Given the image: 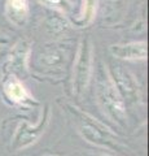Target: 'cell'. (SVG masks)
<instances>
[{"label":"cell","mask_w":149,"mask_h":156,"mask_svg":"<svg viewBox=\"0 0 149 156\" xmlns=\"http://www.w3.org/2000/svg\"><path fill=\"white\" fill-rule=\"evenodd\" d=\"M4 13L7 20L13 26L23 27L30 18V2L29 0H5Z\"/></svg>","instance_id":"10"},{"label":"cell","mask_w":149,"mask_h":156,"mask_svg":"<svg viewBox=\"0 0 149 156\" xmlns=\"http://www.w3.org/2000/svg\"><path fill=\"white\" fill-rule=\"evenodd\" d=\"M11 44H12L11 38H9L4 31L0 30V48H2V47H7V46H11Z\"/></svg>","instance_id":"14"},{"label":"cell","mask_w":149,"mask_h":156,"mask_svg":"<svg viewBox=\"0 0 149 156\" xmlns=\"http://www.w3.org/2000/svg\"><path fill=\"white\" fill-rule=\"evenodd\" d=\"M82 156H118V155H114L110 152H88V154H84Z\"/></svg>","instance_id":"15"},{"label":"cell","mask_w":149,"mask_h":156,"mask_svg":"<svg viewBox=\"0 0 149 156\" xmlns=\"http://www.w3.org/2000/svg\"><path fill=\"white\" fill-rule=\"evenodd\" d=\"M99 8V0H82L75 17L70 18V23L75 27H87L95 21Z\"/></svg>","instance_id":"11"},{"label":"cell","mask_w":149,"mask_h":156,"mask_svg":"<svg viewBox=\"0 0 149 156\" xmlns=\"http://www.w3.org/2000/svg\"><path fill=\"white\" fill-rule=\"evenodd\" d=\"M42 7L49 9L51 12L60 13L69 17L73 12V0H36Z\"/></svg>","instance_id":"13"},{"label":"cell","mask_w":149,"mask_h":156,"mask_svg":"<svg viewBox=\"0 0 149 156\" xmlns=\"http://www.w3.org/2000/svg\"><path fill=\"white\" fill-rule=\"evenodd\" d=\"M95 78V96L100 111L115 128L126 129L128 125L127 107L118 94L104 62H100L97 65Z\"/></svg>","instance_id":"2"},{"label":"cell","mask_w":149,"mask_h":156,"mask_svg":"<svg viewBox=\"0 0 149 156\" xmlns=\"http://www.w3.org/2000/svg\"><path fill=\"white\" fill-rule=\"evenodd\" d=\"M2 92L4 100L11 105L22 108H34L39 105V101L32 96L23 81L13 74H2Z\"/></svg>","instance_id":"8"},{"label":"cell","mask_w":149,"mask_h":156,"mask_svg":"<svg viewBox=\"0 0 149 156\" xmlns=\"http://www.w3.org/2000/svg\"><path fill=\"white\" fill-rule=\"evenodd\" d=\"M59 104L65 116L68 117L71 126L83 140L97 148L118 156L131 155V148L108 125L95 119L92 115L87 113L69 100H64V103L60 101Z\"/></svg>","instance_id":"1"},{"label":"cell","mask_w":149,"mask_h":156,"mask_svg":"<svg viewBox=\"0 0 149 156\" xmlns=\"http://www.w3.org/2000/svg\"><path fill=\"white\" fill-rule=\"evenodd\" d=\"M109 53L115 60L121 61H144L148 57L147 41H134L109 46Z\"/></svg>","instance_id":"9"},{"label":"cell","mask_w":149,"mask_h":156,"mask_svg":"<svg viewBox=\"0 0 149 156\" xmlns=\"http://www.w3.org/2000/svg\"><path fill=\"white\" fill-rule=\"evenodd\" d=\"M0 57H2V53H0Z\"/></svg>","instance_id":"17"},{"label":"cell","mask_w":149,"mask_h":156,"mask_svg":"<svg viewBox=\"0 0 149 156\" xmlns=\"http://www.w3.org/2000/svg\"><path fill=\"white\" fill-rule=\"evenodd\" d=\"M95 64L93 42L90 35L82 37L75 47L73 62L70 66V90L71 95L80 99L87 91L92 80Z\"/></svg>","instance_id":"4"},{"label":"cell","mask_w":149,"mask_h":156,"mask_svg":"<svg viewBox=\"0 0 149 156\" xmlns=\"http://www.w3.org/2000/svg\"><path fill=\"white\" fill-rule=\"evenodd\" d=\"M113 83L126 107H139L143 103V91L136 76L122 64L112 62L107 66Z\"/></svg>","instance_id":"6"},{"label":"cell","mask_w":149,"mask_h":156,"mask_svg":"<svg viewBox=\"0 0 149 156\" xmlns=\"http://www.w3.org/2000/svg\"><path fill=\"white\" fill-rule=\"evenodd\" d=\"M51 13L52 14H49L46 18V22H44L47 31L52 34V35H59L61 33H65L70 26L68 17L56 12H51Z\"/></svg>","instance_id":"12"},{"label":"cell","mask_w":149,"mask_h":156,"mask_svg":"<svg viewBox=\"0 0 149 156\" xmlns=\"http://www.w3.org/2000/svg\"><path fill=\"white\" fill-rule=\"evenodd\" d=\"M43 156H62V155H52V154H48V155H43Z\"/></svg>","instance_id":"16"},{"label":"cell","mask_w":149,"mask_h":156,"mask_svg":"<svg viewBox=\"0 0 149 156\" xmlns=\"http://www.w3.org/2000/svg\"><path fill=\"white\" fill-rule=\"evenodd\" d=\"M74 50L68 44L59 42L47 43L35 53L31 51L30 70L34 68L36 74L47 78H62L70 73Z\"/></svg>","instance_id":"3"},{"label":"cell","mask_w":149,"mask_h":156,"mask_svg":"<svg viewBox=\"0 0 149 156\" xmlns=\"http://www.w3.org/2000/svg\"><path fill=\"white\" fill-rule=\"evenodd\" d=\"M32 47L26 39H18L11 46V50L5 55V61L2 68V74H13L20 80L31 76L30 57Z\"/></svg>","instance_id":"7"},{"label":"cell","mask_w":149,"mask_h":156,"mask_svg":"<svg viewBox=\"0 0 149 156\" xmlns=\"http://www.w3.org/2000/svg\"><path fill=\"white\" fill-rule=\"evenodd\" d=\"M51 119L52 109L49 104L43 107L40 117L35 122H31L30 120L23 119V117L18 119L16 128L11 135V140H9V150L12 152H18V151L26 150L35 144L49 128Z\"/></svg>","instance_id":"5"}]
</instances>
